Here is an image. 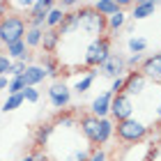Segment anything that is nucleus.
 Returning a JSON list of instances; mask_svg holds the SVG:
<instances>
[{"label": "nucleus", "instance_id": "nucleus-1", "mask_svg": "<svg viewBox=\"0 0 161 161\" xmlns=\"http://www.w3.org/2000/svg\"><path fill=\"white\" fill-rule=\"evenodd\" d=\"M111 53L113 51H111V37L108 35L90 39L85 46V53H83V69H99L108 60Z\"/></svg>", "mask_w": 161, "mask_h": 161}, {"label": "nucleus", "instance_id": "nucleus-2", "mask_svg": "<svg viewBox=\"0 0 161 161\" xmlns=\"http://www.w3.org/2000/svg\"><path fill=\"white\" fill-rule=\"evenodd\" d=\"M25 30H28V21L23 16H19V14L9 12L0 21V48L9 46L14 42H21L25 37Z\"/></svg>", "mask_w": 161, "mask_h": 161}, {"label": "nucleus", "instance_id": "nucleus-3", "mask_svg": "<svg viewBox=\"0 0 161 161\" xmlns=\"http://www.w3.org/2000/svg\"><path fill=\"white\" fill-rule=\"evenodd\" d=\"M115 136H118L120 143H141L147 138V124L129 118L124 122H115Z\"/></svg>", "mask_w": 161, "mask_h": 161}, {"label": "nucleus", "instance_id": "nucleus-4", "mask_svg": "<svg viewBox=\"0 0 161 161\" xmlns=\"http://www.w3.org/2000/svg\"><path fill=\"white\" fill-rule=\"evenodd\" d=\"M48 101L51 106L55 108V111H67V108L71 106V87L64 83V80H53V83L48 85Z\"/></svg>", "mask_w": 161, "mask_h": 161}, {"label": "nucleus", "instance_id": "nucleus-5", "mask_svg": "<svg viewBox=\"0 0 161 161\" xmlns=\"http://www.w3.org/2000/svg\"><path fill=\"white\" fill-rule=\"evenodd\" d=\"M101 76L106 78H120V76H127V58H124L122 53H111L108 55V60L101 64V67L97 69Z\"/></svg>", "mask_w": 161, "mask_h": 161}, {"label": "nucleus", "instance_id": "nucleus-6", "mask_svg": "<svg viewBox=\"0 0 161 161\" xmlns=\"http://www.w3.org/2000/svg\"><path fill=\"white\" fill-rule=\"evenodd\" d=\"M78 127L80 134L85 136V141L90 143V147H97L99 145V129H101V118H94V115L85 113L78 118Z\"/></svg>", "mask_w": 161, "mask_h": 161}, {"label": "nucleus", "instance_id": "nucleus-7", "mask_svg": "<svg viewBox=\"0 0 161 161\" xmlns=\"http://www.w3.org/2000/svg\"><path fill=\"white\" fill-rule=\"evenodd\" d=\"M134 101H131V97H127V94H115L113 101H111V118L115 122H124L129 118H134Z\"/></svg>", "mask_w": 161, "mask_h": 161}, {"label": "nucleus", "instance_id": "nucleus-8", "mask_svg": "<svg viewBox=\"0 0 161 161\" xmlns=\"http://www.w3.org/2000/svg\"><path fill=\"white\" fill-rule=\"evenodd\" d=\"M145 85H147V80H145V76L141 74V71H127V76H124V92L127 97H141V94L145 92Z\"/></svg>", "mask_w": 161, "mask_h": 161}, {"label": "nucleus", "instance_id": "nucleus-9", "mask_svg": "<svg viewBox=\"0 0 161 161\" xmlns=\"http://www.w3.org/2000/svg\"><path fill=\"white\" fill-rule=\"evenodd\" d=\"M138 71H141V74L145 76V80H152V83H161V53H154V55L145 58Z\"/></svg>", "mask_w": 161, "mask_h": 161}, {"label": "nucleus", "instance_id": "nucleus-10", "mask_svg": "<svg viewBox=\"0 0 161 161\" xmlns=\"http://www.w3.org/2000/svg\"><path fill=\"white\" fill-rule=\"evenodd\" d=\"M111 101H113V94L108 90L97 94L90 101V115H94V118H108L111 115Z\"/></svg>", "mask_w": 161, "mask_h": 161}, {"label": "nucleus", "instance_id": "nucleus-11", "mask_svg": "<svg viewBox=\"0 0 161 161\" xmlns=\"http://www.w3.org/2000/svg\"><path fill=\"white\" fill-rule=\"evenodd\" d=\"M3 53L9 58L12 62L21 60V62L30 64V60H32V51L25 46V42H23V39H21V42H14V44H9V46H5V48H3Z\"/></svg>", "mask_w": 161, "mask_h": 161}, {"label": "nucleus", "instance_id": "nucleus-12", "mask_svg": "<svg viewBox=\"0 0 161 161\" xmlns=\"http://www.w3.org/2000/svg\"><path fill=\"white\" fill-rule=\"evenodd\" d=\"M23 83H25V87H37L39 83H44L48 76H46V71H44V67H39V64H35V62H30L25 67V71H23Z\"/></svg>", "mask_w": 161, "mask_h": 161}, {"label": "nucleus", "instance_id": "nucleus-13", "mask_svg": "<svg viewBox=\"0 0 161 161\" xmlns=\"http://www.w3.org/2000/svg\"><path fill=\"white\" fill-rule=\"evenodd\" d=\"M157 3L154 0H138V3L131 5V14L129 16L134 19V21H143V19H150L152 14L157 12Z\"/></svg>", "mask_w": 161, "mask_h": 161}, {"label": "nucleus", "instance_id": "nucleus-14", "mask_svg": "<svg viewBox=\"0 0 161 161\" xmlns=\"http://www.w3.org/2000/svg\"><path fill=\"white\" fill-rule=\"evenodd\" d=\"M97 74H99L97 69H80V76L74 80V85H71V92H76V94H85V92L92 87V83H94V78H97Z\"/></svg>", "mask_w": 161, "mask_h": 161}, {"label": "nucleus", "instance_id": "nucleus-15", "mask_svg": "<svg viewBox=\"0 0 161 161\" xmlns=\"http://www.w3.org/2000/svg\"><path fill=\"white\" fill-rule=\"evenodd\" d=\"M39 67H44V71H46V76H51V78H55L58 80V76H60V71H62V62L58 60L55 55H48V53H42L39 55Z\"/></svg>", "mask_w": 161, "mask_h": 161}, {"label": "nucleus", "instance_id": "nucleus-16", "mask_svg": "<svg viewBox=\"0 0 161 161\" xmlns=\"http://www.w3.org/2000/svg\"><path fill=\"white\" fill-rule=\"evenodd\" d=\"M53 131H55V124H39L37 129H35V136H32V141H35V147L37 150H46V145L51 141V136H53Z\"/></svg>", "mask_w": 161, "mask_h": 161}, {"label": "nucleus", "instance_id": "nucleus-17", "mask_svg": "<svg viewBox=\"0 0 161 161\" xmlns=\"http://www.w3.org/2000/svg\"><path fill=\"white\" fill-rule=\"evenodd\" d=\"M64 19H67V12L55 3V7L48 9V14H46V28H44V30H60V25L64 23Z\"/></svg>", "mask_w": 161, "mask_h": 161}, {"label": "nucleus", "instance_id": "nucleus-18", "mask_svg": "<svg viewBox=\"0 0 161 161\" xmlns=\"http://www.w3.org/2000/svg\"><path fill=\"white\" fill-rule=\"evenodd\" d=\"M90 7L99 14V16L108 19V16H113V14H118L122 9V3H115V0H99V3H90Z\"/></svg>", "mask_w": 161, "mask_h": 161}, {"label": "nucleus", "instance_id": "nucleus-19", "mask_svg": "<svg viewBox=\"0 0 161 161\" xmlns=\"http://www.w3.org/2000/svg\"><path fill=\"white\" fill-rule=\"evenodd\" d=\"M58 46H60V32H58V30H44V39H42L44 53L53 55Z\"/></svg>", "mask_w": 161, "mask_h": 161}, {"label": "nucleus", "instance_id": "nucleus-20", "mask_svg": "<svg viewBox=\"0 0 161 161\" xmlns=\"http://www.w3.org/2000/svg\"><path fill=\"white\" fill-rule=\"evenodd\" d=\"M42 39H44V30L42 28H28L25 30V37H23V42H25V46L28 48H42Z\"/></svg>", "mask_w": 161, "mask_h": 161}, {"label": "nucleus", "instance_id": "nucleus-21", "mask_svg": "<svg viewBox=\"0 0 161 161\" xmlns=\"http://www.w3.org/2000/svg\"><path fill=\"white\" fill-rule=\"evenodd\" d=\"M127 19H129V14L124 12V9H120L118 14H113V16L106 19V30H108V32H118V30H122L124 23H127Z\"/></svg>", "mask_w": 161, "mask_h": 161}, {"label": "nucleus", "instance_id": "nucleus-22", "mask_svg": "<svg viewBox=\"0 0 161 161\" xmlns=\"http://www.w3.org/2000/svg\"><path fill=\"white\" fill-rule=\"evenodd\" d=\"M127 48H129V53H131V55L145 53V48H147V39H145V37H138V35H134V37H129Z\"/></svg>", "mask_w": 161, "mask_h": 161}, {"label": "nucleus", "instance_id": "nucleus-23", "mask_svg": "<svg viewBox=\"0 0 161 161\" xmlns=\"http://www.w3.org/2000/svg\"><path fill=\"white\" fill-rule=\"evenodd\" d=\"M23 94H7L5 104H3V111L9 113V111H16V108H21V104H23Z\"/></svg>", "mask_w": 161, "mask_h": 161}, {"label": "nucleus", "instance_id": "nucleus-24", "mask_svg": "<svg viewBox=\"0 0 161 161\" xmlns=\"http://www.w3.org/2000/svg\"><path fill=\"white\" fill-rule=\"evenodd\" d=\"M25 90V83H23V78H9V85H7V94H21Z\"/></svg>", "mask_w": 161, "mask_h": 161}, {"label": "nucleus", "instance_id": "nucleus-25", "mask_svg": "<svg viewBox=\"0 0 161 161\" xmlns=\"http://www.w3.org/2000/svg\"><path fill=\"white\" fill-rule=\"evenodd\" d=\"M55 3L53 0H32V12H44L48 14V9H53Z\"/></svg>", "mask_w": 161, "mask_h": 161}, {"label": "nucleus", "instance_id": "nucleus-26", "mask_svg": "<svg viewBox=\"0 0 161 161\" xmlns=\"http://www.w3.org/2000/svg\"><path fill=\"white\" fill-rule=\"evenodd\" d=\"M21 94H23V99H25V101H30V104H37V101L42 99V92L37 90V87H25V90L21 92Z\"/></svg>", "mask_w": 161, "mask_h": 161}, {"label": "nucleus", "instance_id": "nucleus-27", "mask_svg": "<svg viewBox=\"0 0 161 161\" xmlns=\"http://www.w3.org/2000/svg\"><path fill=\"white\" fill-rule=\"evenodd\" d=\"M115 97V94H122L124 92V76H120V78H113L111 80V90H108Z\"/></svg>", "mask_w": 161, "mask_h": 161}, {"label": "nucleus", "instance_id": "nucleus-28", "mask_svg": "<svg viewBox=\"0 0 161 161\" xmlns=\"http://www.w3.org/2000/svg\"><path fill=\"white\" fill-rule=\"evenodd\" d=\"M87 161H108V154L104 147H92L90 157H87Z\"/></svg>", "mask_w": 161, "mask_h": 161}, {"label": "nucleus", "instance_id": "nucleus-29", "mask_svg": "<svg viewBox=\"0 0 161 161\" xmlns=\"http://www.w3.org/2000/svg\"><path fill=\"white\" fill-rule=\"evenodd\" d=\"M9 67H12V60H9V58H7V55L3 53V48H0V78H3V76H7Z\"/></svg>", "mask_w": 161, "mask_h": 161}, {"label": "nucleus", "instance_id": "nucleus-30", "mask_svg": "<svg viewBox=\"0 0 161 161\" xmlns=\"http://www.w3.org/2000/svg\"><path fill=\"white\" fill-rule=\"evenodd\" d=\"M7 14H9V7H7V3L5 0H0V21H3Z\"/></svg>", "mask_w": 161, "mask_h": 161}, {"label": "nucleus", "instance_id": "nucleus-31", "mask_svg": "<svg viewBox=\"0 0 161 161\" xmlns=\"http://www.w3.org/2000/svg\"><path fill=\"white\" fill-rule=\"evenodd\" d=\"M7 85H9V76H3V78H0V92L7 90Z\"/></svg>", "mask_w": 161, "mask_h": 161}, {"label": "nucleus", "instance_id": "nucleus-32", "mask_svg": "<svg viewBox=\"0 0 161 161\" xmlns=\"http://www.w3.org/2000/svg\"><path fill=\"white\" fill-rule=\"evenodd\" d=\"M19 161H35V157H32V154H25V157H21Z\"/></svg>", "mask_w": 161, "mask_h": 161}, {"label": "nucleus", "instance_id": "nucleus-33", "mask_svg": "<svg viewBox=\"0 0 161 161\" xmlns=\"http://www.w3.org/2000/svg\"><path fill=\"white\" fill-rule=\"evenodd\" d=\"M157 118L161 120V101H159V104H157Z\"/></svg>", "mask_w": 161, "mask_h": 161}, {"label": "nucleus", "instance_id": "nucleus-34", "mask_svg": "<svg viewBox=\"0 0 161 161\" xmlns=\"http://www.w3.org/2000/svg\"><path fill=\"white\" fill-rule=\"evenodd\" d=\"M159 141H161V129H159Z\"/></svg>", "mask_w": 161, "mask_h": 161}]
</instances>
